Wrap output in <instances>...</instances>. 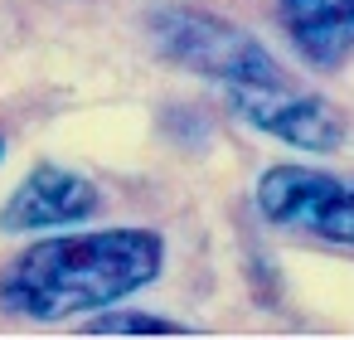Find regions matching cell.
<instances>
[{"label":"cell","mask_w":354,"mask_h":340,"mask_svg":"<svg viewBox=\"0 0 354 340\" xmlns=\"http://www.w3.org/2000/svg\"><path fill=\"white\" fill-rule=\"evenodd\" d=\"M0 161H6V136H0Z\"/></svg>","instance_id":"obj_8"},{"label":"cell","mask_w":354,"mask_h":340,"mask_svg":"<svg viewBox=\"0 0 354 340\" xmlns=\"http://www.w3.org/2000/svg\"><path fill=\"white\" fill-rule=\"evenodd\" d=\"M223 98L233 102V112L248 127H257V132H267V136H277V141H286L296 151L325 156V151H339L344 136H349L339 107L325 102L320 93L301 88L291 73L267 78V83H252V88H233Z\"/></svg>","instance_id":"obj_4"},{"label":"cell","mask_w":354,"mask_h":340,"mask_svg":"<svg viewBox=\"0 0 354 340\" xmlns=\"http://www.w3.org/2000/svg\"><path fill=\"white\" fill-rule=\"evenodd\" d=\"M151 35H156V49L170 64H180V69L218 83L223 93L252 88V83H267V78L286 73L262 49V39H252L248 30H238V25H228V20L209 15V10L165 6V10L151 15Z\"/></svg>","instance_id":"obj_2"},{"label":"cell","mask_w":354,"mask_h":340,"mask_svg":"<svg viewBox=\"0 0 354 340\" xmlns=\"http://www.w3.org/2000/svg\"><path fill=\"white\" fill-rule=\"evenodd\" d=\"M257 209L286 233L354 253V175L315 165H272L257 180Z\"/></svg>","instance_id":"obj_3"},{"label":"cell","mask_w":354,"mask_h":340,"mask_svg":"<svg viewBox=\"0 0 354 340\" xmlns=\"http://www.w3.org/2000/svg\"><path fill=\"white\" fill-rule=\"evenodd\" d=\"M165 267L156 229H97L30 243L0 272V311L25 321H68L107 311L112 301L151 287Z\"/></svg>","instance_id":"obj_1"},{"label":"cell","mask_w":354,"mask_h":340,"mask_svg":"<svg viewBox=\"0 0 354 340\" xmlns=\"http://www.w3.org/2000/svg\"><path fill=\"white\" fill-rule=\"evenodd\" d=\"M281 25L315 69H339L354 54V0H281Z\"/></svg>","instance_id":"obj_6"},{"label":"cell","mask_w":354,"mask_h":340,"mask_svg":"<svg viewBox=\"0 0 354 340\" xmlns=\"http://www.w3.org/2000/svg\"><path fill=\"white\" fill-rule=\"evenodd\" d=\"M102 204L97 185L78 170L64 165H35L15 195L0 204V233H44V229H68L93 219Z\"/></svg>","instance_id":"obj_5"},{"label":"cell","mask_w":354,"mask_h":340,"mask_svg":"<svg viewBox=\"0 0 354 340\" xmlns=\"http://www.w3.org/2000/svg\"><path fill=\"white\" fill-rule=\"evenodd\" d=\"M88 335H194V325L165 321V316H146V311H122V316L88 321Z\"/></svg>","instance_id":"obj_7"}]
</instances>
